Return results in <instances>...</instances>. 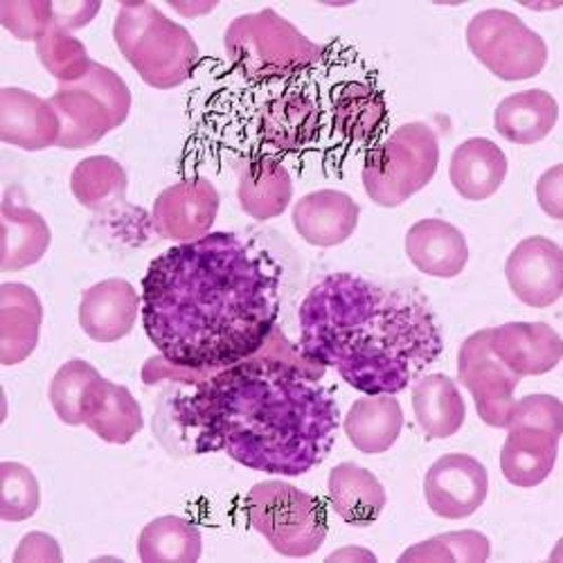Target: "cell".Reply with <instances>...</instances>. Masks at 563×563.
Masks as SVG:
<instances>
[{"label":"cell","mask_w":563,"mask_h":563,"mask_svg":"<svg viewBox=\"0 0 563 563\" xmlns=\"http://www.w3.org/2000/svg\"><path fill=\"white\" fill-rule=\"evenodd\" d=\"M221 208V197L206 176L183 178L156 197L152 225L163 240L176 244L197 242L210 234Z\"/></svg>","instance_id":"obj_12"},{"label":"cell","mask_w":563,"mask_h":563,"mask_svg":"<svg viewBox=\"0 0 563 563\" xmlns=\"http://www.w3.org/2000/svg\"><path fill=\"white\" fill-rule=\"evenodd\" d=\"M539 208L554 221L563 219V167L554 165L537 180Z\"/></svg>","instance_id":"obj_40"},{"label":"cell","mask_w":563,"mask_h":563,"mask_svg":"<svg viewBox=\"0 0 563 563\" xmlns=\"http://www.w3.org/2000/svg\"><path fill=\"white\" fill-rule=\"evenodd\" d=\"M327 561H377V556H374V554H372L369 550H365V548L350 545V548L336 550L334 554L327 556Z\"/></svg>","instance_id":"obj_42"},{"label":"cell","mask_w":563,"mask_h":563,"mask_svg":"<svg viewBox=\"0 0 563 563\" xmlns=\"http://www.w3.org/2000/svg\"><path fill=\"white\" fill-rule=\"evenodd\" d=\"M358 203L341 190H318L294 206V228L307 244L318 249L345 244L358 225Z\"/></svg>","instance_id":"obj_20"},{"label":"cell","mask_w":563,"mask_h":563,"mask_svg":"<svg viewBox=\"0 0 563 563\" xmlns=\"http://www.w3.org/2000/svg\"><path fill=\"white\" fill-rule=\"evenodd\" d=\"M129 176L111 156H90L75 165L70 174V192L79 206L92 212H109L124 206Z\"/></svg>","instance_id":"obj_32"},{"label":"cell","mask_w":563,"mask_h":563,"mask_svg":"<svg viewBox=\"0 0 563 563\" xmlns=\"http://www.w3.org/2000/svg\"><path fill=\"white\" fill-rule=\"evenodd\" d=\"M509 163L489 137H468L451 154L449 178L453 190L466 201H487L505 183Z\"/></svg>","instance_id":"obj_24"},{"label":"cell","mask_w":563,"mask_h":563,"mask_svg":"<svg viewBox=\"0 0 563 563\" xmlns=\"http://www.w3.org/2000/svg\"><path fill=\"white\" fill-rule=\"evenodd\" d=\"M489 345L496 358L521 379L552 372L563 356L561 336L545 322H507L494 327Z\"/></svg>","instance_id":"obj_17"},{"label":"cell","mask_w":563,"mask_h":563,"mask_svg":"<svg viewBox=\"0 0 563 563\" xmlns=\"http://www.w3.org/2000/svg\"><path fill=\"white\" fill-rule=\"evenodd\" d=\"M505 277L516 300L545 309L563 296V251L548 238H528L514 246Z\"/></svg>","instance_id":"obj_15"},{"label":"cell","mask_w":563,"mask_h":563,"mask_svg":"<svg viewBox=\"0 0 563 563\" xmlns=\"http://www.w3.org/2000/svg\"><path fill=\"white\" fill-rule=\"evenodd\" d=\"M113 38L137 77L158 90L183 86L201 59L195 36L152 3H122Z\"/></svg>","instance_id":"obj_5"},{"label":"cell","mask_w":563,"mask_h":563,"mask_svg":"<svg viewBox=\"0 0 563 563\" xmlns=\"http://www.w3.org/2000/svg\"><path fill=\"white\" fill-rule=\"evenodd\" d=\"M291 81L266 84L268 92L253 104L249 122L253 147L246 156L282 161V156L309 150L324 133L327 104L309 88Z\"/></svg>","instance_id":"obj_9"},{"label":"cell","mask_w":563,"mask_h":563,"mask_svg":"<svg viewBox=\"0 0 563 563\" xmlns=\"http://www.w3.org/2000/svg\"><path fill=\"white\" fill-rule=\"evenodd\" d=\"M100 3H55V25L75 32L100 14Z\"/></svg>","instance_id":"obj_41"},{"label":"cell","mask_w":563,"mask_h":563,"mask_svg":"<svg viewBox=\"0 0 563 563\" xmlns=\"http://www.w3.org/2000/svg\"><path fill=\"white\" fill-rule=\"evenodd\" d=\"M225 55L255 84L289 81L322 64L327 48L307 38L291 21L266 8L234 19L223 34Z\"/></svg>","instance_id":"obj_4"},{"label":"cell","mask_w":563,"mask_h":563,"mask_svg":"<svg viewBox=\"0 0 563 563\" xmlns=\"http://www.w3.org/2000/svg\"><path fill=\"white\" fill-rule=\"evenodd\" d=\"M472 55L503 81L539 77L548 66V43L507 10H483L466 25Z\"/></svg>","instance_id":"obj_10"},{"label":"cell","mask_w":563,"mask_h":563,"mask_svg":"<svg viewBox=\"0 0 563 563\" xmlns=\"http://www.w3.org/2000/svg\"><path fill=\"white\" fill-rule=\"evenodd\" d=\"M559 440L561 438L534 427L507 429L500 449V472L505 481L521 489H532L545 483L556 464Z\"/></svg>","instance_id":"obj_25"},{"label":"cell","mask_w":563,"mask_h":563,"mask_svg":"<svg viewBox=\"0 0 563 563\" xmlns=\"http://www.w3.org/2000/svg\"><path fill=\"white\" fill-rule=\"evenodd\" d=\"M238 201L255 221H271L285 214L294 201L291 172L271 156H240Z\"/></svg>","instance_id":"obj_19"},{"label":"cell","mask_w":563,"mask_h":563,"mask_svg":"<svg viewBox=\"0 0 563 563\" xmlns=\"http://www.w3.org/2000/svg\"><path fill=\"white\" fill-rule=\"evenodd\" d=\"M324 369L277 324L257 354L221 369H187L158 354L143 365V384L187 390L172 397L169 421L190 453L223 451L253 472L298 478L330 455L341 424L320 386Z\"/></svg>","instance_id":"obj_1"},{"label":"cell","mask_w":563,"mask_h":563,"mask_svg":"<svg viewBox=\"0 0 563 563\" xmlns=\"http://www.w3.org/2000/svg\"><path fill=\"white\" fill-rule=\"evenodd\" d=\"M19 190L10 187L0 208L3 221V255H0V271L14 273L38 264L51 249L53 232L36 210L16 199Z\"/></svg>","instance_id":"obj_23"},{"label":"cell","mask_w":563,"mask_h":563,"mask_svg":"<svg viewBox=\"0 0 563 563\" xmlns=\"http://www.w3.org/2000/svg\"><path fill=\"white\" fill-rule=\"evenodd\" d=\"M386 126L388 107L377 86L365 79H347L334 86L327 102V129L341 145L369 152L379 145Z\"/></svg>","instance_id":"obj_14"},{"label":"cell","mask_w":563,"mask_h":563,"mask_svg":"<svg viewBox=\"0 0 563 563\" xmlns=\"http://www.w3.org/2000/svg\"><path fill=\"white\" fill-rule=\"evenodd\" d=\"M412 412L429 440L453 438L466 419V404L446 374H427L412 388Z\"/></svg>","instance_id":"obj_30"},{"label":"cell","mask_w":563,"mask_h":563,"mask_svg":"<svg viewBox=\"0 0 563 563\" xmlns=\"http://www.w3.org/2000/svg\"><path fill=\"white\" fill-rule=\"evenodd\" d=\"M246 516L277 554L291 559L316 554L330 530L322 503L285 481L257 483L246 496Z\"/></svg>","instance_id":"obj_7"},{"label":"cell","mask_w":563,"mask_h":563,"mask_svg":"<svg viewBox=\"0 0 563 563\" xmlns=\"http://www.w3.org/2000/svg\"><path fill=\"white\" fill-rule=\"evenodd\" d=\"M41 507V487L32 468L21 462H0V519L21 523Z\"/></svg>","instance_id":"obj_36"},{"label":"cell","mask_w":563,"mask_h":563,"mask_svg":"<svg viewBox=\"0 0 563 563\" xmlns=\"http://www.w3.org/2000/svg\"><path fill=\"white\" fill-rule=\"evenodd\" d=\"M343 431L361 453H386L404 431V408L395 395H365L347 410Z\"/></svg>","instance_id":"obj_27"},{"label":"cell","mask_w":563,"mask_h":563,"mask_svg":"<svg viewBox=\"0 0 563 563\" xmlns=\"http://www.w3.org/2000/svg\"><path fill=\"white\" fill-rule=\"evenodd\" d=\"M36 55L41 66L59 81V86L84 79L96 64L88 57L86 45L59 25H53L41 36L36 43Z\"/></svg>","instance_id":"obj_35"},{"label":"cell","mask_w":563,"mask_h":563,"mask_svg":"<svg viewBox=\"0 0 563 563\" xmlns=\"http://www.w3.org/2000/svg\"><path fill=\"white\" fill-rule=\"evenodd\" d=\"M140 313L169 363L201 372L234 365L277 327L279 266L234 232H210L150 264Z\"/></svg>","instance_id":"obj_2"},{"label":"cell","mask_w":563,"mask_h":563,"mask_svg":"<svg viewBox=\"0 0 563 563\" xmlns=\"http://www.w3.org/2000/svg\"><path fill=\"white\" fill-rule=\"evenodd\" d=\"M492 330L468 336L457 352V379L472 393L481 419L492 429H507L521 377L509 372L492 352Z\"/></svg>","instance_id":"obj_11"},{"label":"cell","mask_w":563,"mask_h":563,"mask_svg":"<svg viewBox=\"0 0 563 563\" xmlns=\"http://www.w3.org/2000/svg\"><path fill=\"white\" fill-rule=\"evenodd\" d=\"M559 120V104L548 90L530 88L500 100L494 126L500 137L514 145H537L545 140Z\"/></svg>","instance_id":"obj_28"},{"label":"cell","mask_w":563,"mask_h":563,"mask_svg":"<svg viewBox=\"0 0 563 563\" xmlns=\"http://www.w3.org/2000/svg\"><path fill=\"white\" fill-rule=\"evenodd\" d=\"M492 554V543L476 530H460L438 534L421 543L410 545L401 563H483Z\"/></svg>","instance_id":"obj_34"},{"label":"cell","mask_w":563,"mask_h":563,"mask_svg":"<svg viewBox=\"0 0 563 563\" xmlns=\"http://www.w3.org/2000/svg\"><path fill=\"white\" fill-rule=\"evenodd\" d=\"M330 505L352 528H369L379 521L388 496L379 478L356 462H341L327 481Z\"/></svg>","instance_id":"obj_26"},{"label":"cell","mask_w":563,"mask_h":563,"mask_svg":"<svg viewBox=\"0 0 563 563\" xmlns=\"http://www.w3.org/2000/svg\"><path fill=\"white\" fill-rule=\"evenodd\" d=\"M0 25L19 41L38 43L55 25V3L48 0H0Z\"/></svg>","instance_id":"obj_37"},{"label":"cell","mask_w":563,"mask_h":563,"mask_svg":"<svg viewBox=\"0 0 563 563\" xmlns=\"http://www.w3.org/2000/svg\"><path fill=\"white\" fill-rule=\"evenodd\" d=\"M131 102L126 81L96 62L84 79L59 86L51 98L62 122L57 147L75 152L98 145L104 135L126 122Z\"/></svg>","instance_id":"obj_8"},{"label":"cell","mask_w":563,"mask_h":563,"mask_svg":"<svg viewBox=\"0 0 563 563\" xmlns=\"http://www.w3.org/2000/svg\"><path fill=\"white\" fill-rule=\"evenodd\" d=\"M300 352L363 395H397L444 352L431 307L419 296L354 273H332L298 311Z\"/></svg>","instance_id":"obj_3"},{"label":"cell","mask_w":563,"mask_h":563,"mask_svg":"<svg viewBox=\"0 0 563 563\" xmlns=\"http://www.w3.org/2000/svg\"><path fill=\"white\" fill-rule=\"evenodd\" d=\"M64 552L55 537L45 532H30L21 539L14 563H62Z\"/></svg>","instance_id":"obj_39"},{"label":"cell","mask_w":563,"mask_h":563,"mask_svg":"<svg viewBox=\"0 0 563 563\" xmlns=\"http://www.w3.org/2000/svg\"><path fill=\"white\" fill-rule=\"evenodd\" d=\"M438 167V133L424 122H408L365 154L361 178L372 203L399 208L424 190Z\"/></svg>","instance_id":"obj_6"},{"label":"cell","mask_w":563,"mask_h":563,"mask_svg":"<svg viewBox=\"0 0 563 563\" xmlns=\"http://www.w3.org/2000/svg\"><path fill=\"white\" fill-rule=\"evenodd\" d=\"M102 374L84 358L66 361L51 382V406L66 427H84V415Z\"/></svg>","instance_id":"obj_33"},{"label":"cell","mask_w":563,"mask_h":563,"mask_svg":"<svg viewBox=\"0 0 563 563\" xmlns=\"http://www.w3.org/2000/svg\"><path fill=\"white\" fill-rule=\"evenodd\" d=\"M201 554V530L183 516H158L137 537V556L143 563H195Z\"/></svg>","instance_id":"obj_31"},{"label":"cell","mask_w":563,"mask_h":563,"mask_svg":"<svg viewBox=\"0 0 563 563\" xmlns=\"http://www.w3.org/2000/svg\"><path fill=\"white\" fill-rule=\"evenodd\" d=\"M511 427H534L561 438L563 406L554 395H528L523 399H516L507 429Z\"/></svg>","instance_id":"obj_38"},{"label":"cell","mask_w":563,"mask_h":563,"mask_svg":"<svg viewBox=\"0 0 563 563\" xmlns=\"http://www.w3.org/2000/svg\"><path fill=\"white\" fill-rule=\"evenodd\" d=\"M62 122L51 104L25 88L0 90V140L23 152H43L59 145Z\"/></svg>","instance_id":"obj_16"},{"label":"cell","mask_w":563,"mask_h":563,"mask_svg":"<svg viewBox=\"0 0 563 563\" xmlns=\"http://www.w3.org/2000/svg\"><path fill=\"white\" fill-rule=\"evenodd\" d=\"M410 264L429 277H457L468 264V244L460 228L442 219H421L406 232Z\"/></svg>","instance_id":"obj_21"},{"label":"cell","mask_w":563,"mask_h":563,"mask_svg":"<svg viewBox=\"0 0 563 563\" xmlns=\"http://www.w3.org/2000/svg\"><path fill=\"white\" fill-rule=\"evenodd\" d=\"M143 311V298L131 282L111 277L84 291L79 305V324L96 343H118L129 336Z\"/></svg>","instance_id":"obj_18"},{"label":"cell","mask_w":563,"mask_h":563,"mask_svg":"<svg viewBox=\"0 0 563 563\" xmlns=\"http://www.w3.org/2000/svg\"><path fill=\"white\" fill-rule=\"evenodd\" d=\"M424 496L431 511L440 519H468L489 496V474L485 464L474 455L446 453L427 472Z\"/></svg>","instance_id":"obj_13"},{"label":"cell","mask_w":563,"mask_h":563,"mask_svg":"<svg viewBox=\"0 0 563 563\" xmlns=\"http://www.w3.org/2000/svg\"><path fill=\"white\" fill-rule=\"evenodd\" d=\"M43 305L34 289L21 282L0 287V363L19 365L32 356L41 339Z\"/></svg>","instance_id":"obj_22"},{"label":"cell","mask_w":563,"mask_h":563,"mask_svg":"<svg viewBox=\"0 0 563 563\" xmlns=\"http://www.w3.org/2000/svg\"><path fill=\"white\" fill-rule=\"evenodd\" d=\"M84 427L109 444H129L145 427L143 408L129 388L100 379L84 415Z\"/></svg>","instance_id":"obj_29"}]
</instances>
